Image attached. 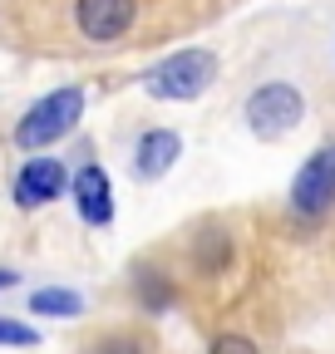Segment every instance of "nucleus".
I'll return each mask as SVG.
<instances>
[{
  "label": "nucleus",
  "mask_w": 335,
  "mask_h": 354,
  "mask_svg": "<svg viewBox=\"0 0 335 354\" xmlns=\"http://www.w3.org/2000/svg\"><path fill=\"white\" fill-rule=\"evenodd\" d=\"M212 79H217V55H207V50H178V55H168L163 64H153L143 74V88H148L153 99L188 104V99H202Z\"/></svg>",
  "instance_id": "nucleus-1"
},
{
  "label": "nucleus",
  "mask_w": 335,
  "mask_h": 354,
  "mask_svg": "<svg viewBox=\"0 0 335 354\" xmlns=\"http://www.w3.org/2000/svg\"><path fill=\"white\" fill-rule=\"evenodd\" d=\"M79 118H84V88H55L15 123V143L25 153H39V148L60 143L64 133H74Z\"/></svg>",
  "instance_id": "nucleus-2"
},
{
  "label": "nucleus",
  "mask_w": 335,
  "mask_h": 354,
  "mask_svg": "<svg viewBox=\"0 0 335 354\" xmlns=\"http://www.w3.org/2000/svg\"><path fill=\"white\" fill-rule=\"evenodd\" d=\"M301 118H306V99H301V88H291V84H262L257 94L246 99V128L266 143L286 138Z\"/></svg>",
  "instance_id": "nucleus-3"
},
{
  "label": "nucleus",
  "mask_w": 335,
  "mask_h": 354,
  "mask_svg": "<svg viewBox=\"0 0 335 354\" xmlns=\"http://www.w3.org/2000/svg\"><path fill=\"white\" fill-rule=\"evenodd\" d=\"M291 207L301 216H320V212L335 207V143L306 158V167L291 183Z\"/></svg>",
  "instance_id": "nucleus-4"
},
{
  "label": "nucleus",
  "mask_w": 335,
  "mask_h": 354,
  "mask_svg": "<svg viewBox=\"0 0 335 354\" xmlns=\"http://www.w3.org/2000/svg\"><path fill=\"white\" fill-rule=\"evenodd\" d=\"M74 25L94 44H114L134 25V0H74Z\"/></svg>",
  "instance_id": "nucleus-5"
},
{
  "label": "nucleus",
  "mask_w": 335,
  "mask_h": 354,
  "mask_svg": "<svg viewBox=\"0 0 335 354\" xmlns=\"http://www.w3.org/2000/svg\"><path fill=\"white\" fill-rule=\"evenodd\" d=\"M64 183H69V172H64L60 158H30L20 167V177H15V202L25 212L30 207H45V202H55L64 192Z\"/></svg>",
  "instance_id": "nucleus-6"
},
{
  "label": "nucleus",
  "mask_w": 335,
  "mask_h": 354,
  "mask_svg": "<svg viewBox=\"0 0 335 354\" xmlns=\"http://www.w3.org/2000/svg\"><path fill=\"white\" fill-rule=\"evenodd\" d=\"M74 207L89 227H109L114 221V192H109V172L99 162H84L74 172Z\"/></svg>",
  "instance_id": "nucleus-7"
},
{
  "label": "nucleus",
  "mask_w": 335,
  "mask_h": 354,
  "mask_svg": "<svg viewBox=\"0 0 335 354\" xmlns=\"http://www.w3.org/2000/svg\"><path fill=\"white\" fill-rule=\"evenodd\" d=\"M178 153H183V138L173 128H148L134 148V167H138V177H163L178 162Z\"/></svg>",
  "instance_id": "nucleus-8"
},
{
  "label": "nucleus",
  "mask_w": 335,
  "mask_h": 354,
  "mask_svg": "<svg viewBox=\"0 0 335 354\" xmlns=\"http://www.w3.org/2000/svg\"><path fill=\"white\" fill-rule=\"evenodd\" d=\"M30 315L74 320V315H84V295H79V290H64V286H45V290L30 295Z\"/></svg>",
  "instance_id": "nucleus-9"
},
{
  "label": "nucleus",
  "mask_w": 335,
  "mask_h": 354,
  "mask_svg": "<svg viewBox=\"0 0 335 354\" xmlns=\"http://www.w3.org/2000/svg\"><path fill=\"white\" fill-rule=\"evenodd\" d=\"M0 344L30 349V344H39V335H35V325H25V320H6V315H0Z\"/></svg>",
  "instance_id": "nucleus-10"
},
{
  "label": "nucleus",
  "mask_w": 335,
  "mask_h": 354,
  "mask_svg": "<svg viewBox=\"0 0 335 354\" xmlns=\"http://www.w3.org/2000/svg\"><path fill=\"white\" fill-rule=\"evenodd\" d=\"M138 290H143V300H148L153 310H163L168 300H173V290H168V286H158V276H153V271H143V276H138Z\"/></svg>",
  "instance_id": "nucleus-11"
},
{
  "label": "nucleus",
  "mask_w": 335,
  "mask_h": 354,
  "mask_svg": "<svg viewBox=\"0 0 335 354\" xmlns=\"http://www.w3.org/2000/svg\"><path fill=\"white\" fill-rule=\"evenodd\" d=\"M207 354H257V344H251L246 335H217Z\"/></svg>",
  "instance_id": "nucleus-12"
},
{
  "label": "nucleus",
  "mask_w": 335,
  "mask_h": 354,
  "mask_svg": "<svg viewBox=\"0 0 335 354\" xmlns=\"http://www.w3.org/2000/svg\"><path fill=\"white\" fill-rule=\"evenodd\" d=\"M99 354H138V349H134V344H129V339H109V344H104V349H99Z\"/></svg>",
  "instance_id": "nucleus-13"
},
{
  "label": "nucleus",
  "mask_w": 335,
  "mask_h": 354,
  "mask_svg": "<svg viewBox=\"0 0 335 354\" xmlns=\"http://www.w3.org/2000/svg\"><path fill=\"white\" fill-rule=\"evenodd\" d=\"M6 286H15V271H0V290H6Z\"/></svg>",
  "instance_id": "nucleus-14"
}]
</instances>
